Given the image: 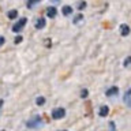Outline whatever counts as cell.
Instances as JSON below:
<instances>
[{
	"mask_svg": "<svg viewBox=\"0 0 131 131\" xmlns=\"http://www.w3.org/2000/svg\"><path fill=\"white\" fill-rule=\"evenodd\" d=\"M124 102H126V105L128 106V108H131V89L127 90L126 94H124Z\"/></svg>",
	"mask_w": 131,
	"mask_h": 131,
	"instance_id": "5",
	"label": "cell"
},
{
	"mask_svg": "<svg viewBox=\"0 0 131 131\" xmlns=\"http://www.w3.org/2000/svg\"><path fill=\"white\" fill-rule=\"evenodd\" d=\"M130 64H131V56H128V57L124 60V67H128Z\"/></svg>",
	"mask_w": 131,
	"mask_h": 131,
	"instance_id": "15",
	"label": "cell"
},
{
	"mask_svg": "<svg viewBox=\"0 0 131 131\" xmlns=\"http://www.w3.org/2000/svg\"><path fill=\"white\" fill-rule=\"evenodd\" d=\"M51 2H52V3H59L60 0H51Z\"/></svg>",
	"mask_w": 131,
	"mask_h": 131,
	"instance_id": "20",
	"label": "cell"
},
{
	"mask_svg": "<svg viewBox=\"0 0 131 131\" xmlns=\"http://www.w3.org/2000/svg\"><path fill=\"white\" fill-rule=\"evenodd\" d=\"M47 14H48L49 18H55L56 14H57V11H56V8H55V7H49L48 10H47Z\"/></svg>",
	"mask_w": 131,
	"mask_h": 131,
	"instance_id": "7",
	"label": "cell"
},
{
	"mask_svg": "<svg viewBox=\"0 0 131 131\" xmlns=\"http://www.w3.org/2000/svg\"><path fill=\"white\" fill-rule=\"evenodd\" d=\"M2 106H3V100H0V109H2Z\"/></svg>",
	"mask_w": 131,
	"mask_h": 131,
	"instance_id": "21",
	"label": "cell"
},
{
	"mask_svg": "<svg viewBox=\"0 0 131 131\" xmlns=\"http://www.w3.org/2000/svg\"><path fill=\"white\" fill-rule=\"evenodd\" d=\"M20 41H22V37H20V36H18V37L15 38V44H19Z\"/></svg>",
	"mask_w": 131,
	"mask_h": 131,
	"instance_id": "18",
	"label": "cell"
},
{
	"mask_svg": "<svg viewBox=\"0 0 131 131\" xmlns=\"http://www.w3.org/2000/svg\"><path fill=\"white\" fill-rule=\"evenodd\" d=\"M44 26H45V19H44V18L37 19V22H36V27H37V29H42Z\"/></svg>",
	"mask_w": 131,
	"mask_h": 131,
	"instance_id": "10",
	"label": "cell"
},
{
	"mask_svg": "<svg viewBox=\"0 0 131 131\" xmlns=\"http://www.w3.org/2000/svg\"><path fill=\"white\" fill-rule=\"evenodd\" d=\"M26 126L29 128H38V127L42 126V120H41V116H34L30 120H27Z\"/></svg>",
	"mask_w": 131,
	"mask_h": 131,
	"instance_id": "1",
	"label": "cell"
},
{
	"mask_svg": "<svg viewBox=\"0 0 131 131\" xmlns=\"http://www.w3.org/2000/svg\"><path fill=\"white\" fill-rule=\"evenodd\" d=\"M26 22H27V19L26 18H22V19H19L18 22H16L14 26H12V31L14 33H19L22 29L25 27V25H26Z\"/></svg>",
	"mask_w": 131,
	"mask_h": 131,
	"instance_id": "2",
	"label": "cell"
},
{
	"mask_svg": "<svg viewBox=\"0 0 131 131\" xmlns=\"http://www.w3.org/2000/svg\"><path fill=\"white\" fill-rule=\"evenodd\" d=\"M82 19H83V16H82L81 14H79V15H77V16H75V19H74V23H78V22H79V20H82Z\"/></svg>",
	"mask_w": 131,
	"mask_h": 131,
	"instance_id": "16",
	"label": "cell"
},
{
	"mask_svg": "<svg viewBox=\"0 0 131 131\" xmlns=\"http://www.w3.org/2000/svg\"><path fill=\"white\" fill-rule=\"evenodd\" d=\"M119 93V88H116V86H113V88H109L108 90L105 92V94L108 97H113V96H117Z\"/></svg>",
	"mask_w": 131,
	"mask_h": 131,
	"instance_id": "4",
	"label": "cell"
},
{
	"mask_svg": "<svg viewBox=\"0 0 131 131\" xmlns=\"http://www.w3.org/2000/svg\"><path fill=\"white\" fill-rule=\"evenodd\" d=\"M7 15H8V18H10V19H14V18L18 16V11H16V10H11Z\"/></svg>",
	"mask_w": 131,
	"mask_h": 131,
	"instance_id": "12",
	"label": "cell"
},
{
	"mask_svg": "<svg viewBox=\"0 0 131 131\" xmlns=\"http://www.w3.org/2000/svg\"><path fill=\"white\" fill-rule=\"evenodd\" d=\"M109 127H111V131H116V127H115V123L113 122L109 123Z\"/></svg>",
	"mask_w": 131,
	"mask_h": 131,
	"instance_id": "17",
	"label": "cell"
},
{
	"mask_svg": "<svg viewBox=\"0 0 131 131\" xmlns=\"http://www.w3.org/2000/svg\"><path fill=\"white\" fill-rule=\"evenodd\" d=\"M42 104H45V98L44 97H38L37 98V105H42Z\"/></svg>",
	"mask_w": 131,
	"mask_h": 131,
	"instance_id": "13",
	"label": "cell"
},
{
	"mask_svg": "<svg viewBox=\"0 0 131 131\" xmlns=\"http://www.w3.org/2000/svg\"><path fill=\"white\" fill-rule=\"evenodd\" d=\"M64 116H66V109H64V108H56V109H53L52 117L55 119V120H57V119H61V117H64Z\"/></svg>",
	"mask_w": 131,
	"mask_h": 131,
	"instance_id": "3",
	"label": "cell"
},
{
	"mask_svg": "<svg viewBox=\"0 0 131 131\" xmlns=\"http://www.w3.org/2000/svg\"><path fill=\"white\" fill-rule=\"evenodd\" d=\"M4 41H6V40H4V37H0V47L4 44Z\"/></svg>",
	"mask_w": 131,
	"mask_h": 131,
	"instance_id": "19",
	"label": "cell"
},
{
	"mask_svg": "<svg viewBox=\"0 0 131 131\" xmlns=\"http://www.w3.org/2000/svg\"><path fill=\"white\" fill-rule=\"evenodd\" d=\"M72 14V8L70 7V6H64L63 7V15L64 16H68V15H71Z\"/></svg>",
	"mask_w": 131,
	"mask_h": 131,
	"instance_id": "9",
	"label": "cell"
},
{
	"mask_svg": "<svg viewBox=\"0 0 131 131\" xmlns=\"http://www.w3.org/2000/svg\"><path fill=\"white\" fill-rule=\"evenodd\" d=\"M120 33H122V36H128L130 34V27L127 26V25H120Z\"/></svg>",
	"mask_w": 131,
	"mask_h": 131,
	"instance_id": "6",
	"label": "cell"
},
{
	"mask_svg": "<svg viewBox=\"0 0 131 131\" xmlns=\"http://www.w3.org/2000/svg\"><path fill=\"white\" fill-rule=\"evenodd\" d=\"M109 113V108L106 105H102L101 108H100V116H102V117H105L106 115Z\"/></svg>",
	"mask_w": 131,
	"mask_h": 131,
	"instance_id": "8",
	"label": "cell"
},
{
	"mask_svg": "<svg viewBox=\"0 0 131 131\" xmlns=\"http://www.w3.org/2000/svg\"><path fill=\"white\" fill-rule=\"evenodd\" d=\"M41 0H27V8H33L36 4H38Z\"/></svg>",
	"mask_w": 131,
	"mask_h": 131,
	"instance_id": "11",
	"label": "cell"
},
{
	"mask_svg": "<svg viewBox=\"0 0 131 131\" xmlns=\"http://www.w3.org/2000/svg\"><path fill=\"white\" fill-rule=\"evenodd\" d=\"M88 94H89L88 89H83V90L81 92V97H82V98H86V97H88Z\"/></svg>",
	"mask_w": 131,
	"mask_h": 131,
	"instance_id": "14",
	"label": "cell"
}]
</instances>
